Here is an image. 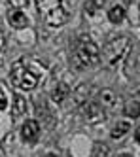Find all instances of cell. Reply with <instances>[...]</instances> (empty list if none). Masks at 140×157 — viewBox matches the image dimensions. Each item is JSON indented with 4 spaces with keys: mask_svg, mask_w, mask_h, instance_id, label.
Wrapping results in <instances>:
<instances>
[{
    "mask_svg": "<svg viewBox=\"0 0 140 157\" xmlns=\"http://www.w3.org/2000/svg\"><path fill=\"white\" fill-rule=\"evenodd\" d=\"M76 0H36L42 21L49 27H63L72 12Z\"/></svg>",
    "mask_w": 140,
    "mask_h": 157,
    "instance_id": "cell-1",
    "label": "cell"
},
{
    "mask_svg": "<svg viewBox=\"0 0 140 157\" xmlns=\"http://www.w3.org/2000/svg\"><path fill=\"white\" fill-rule=\"evenodd\" d=\"M100 49L95 42H93L89 36H81L74 48V53H72V66L76 70H87V68H93L100 63Z\"/></svg>",
    "mask_w": 140,
    "mask_h": 157,
    "instance_id": "cell-2",
    "label": "cell"
},
{
    "mask_svg": "<svg viewBox=\"0 0 140 157\" xmlns=\"http://www.w3.org/2000/svg\"><path fill=\"white\" fill-rule=\"evenodd\" d=\"M133 49V38L129 36H115L112 40H108L104 44L102 51L99 53L100 55V61L104 66H108V68H115L127 55L129 51Z\"/></svg>",
    "mask_w": 140,
    "mask_h": 157,
    "instance_id": "cell-3",
    "label": "cell"
},
{
    "mask_svg": "<svg viewBox=\"0 0 140 157\" xmlns=\"http://www.w3.org/2000/svg\"><path fill=\"white\" fill-rule=\"evenodd\" d=\"M10 78H11V83L19 89H23V91H32L38 85V80H40V76L34 70H30L25 61H17L11 66Z\"/></svg>",
    "mask_w": 140,
    "mask_h": 157,
    "instance_id": "cell-4",
    "label": "cell"
},
{
    "mask_svg": "<svg viewBox=\"0 0 140 157\" xmlns=\"http://www.w3.org/2000/svg\"><path fill=\"white\" fill-rule=\"evenodd\" d=\"M81 114H84V119L91 125H95V123H100L106 119L104 116V108H100L97 102H84V108H81Z\"/></svg>",
    "mask_w": 140,
    "mask_h": 157,
    "instance_id": "cell-5",
    "label": "cell"
},
{
    "mask_svg": "<svg viewBox=\"0 0 140 157\" xmlns=\"http://www.w3.org/2000/svg\"><path fill=\"white\" fill-rule=\"evenodd\" d=\"M21 136H23V140H27V142H36L38 136H40V125H38V121L29 119V121L23 123Z\"/></svg>",
    "mask_w": 140,
    "mask_h": 157,
    "instance_id": "cell-6",
    "label": "cell"
},
{
    "mask_svg": "<svg viewBox=\"0 0 140 157\" xmlns=\"http://www.w3.org/2000/svg\"><path fill=\"white\" fill-rule=\"evenodd\" d=\"M118 95H115L112 89H102L100 95H99V106L100 108H106V110H114L115 106H118Z\"/></svg>",
    "mask_w": 140,
    "mask_h": 157,
    "instance_id": "cell-7",
    "label": "cell"
},
{
    "mask_svg": "<svg viewBox=\"0 0 140 157\" xmlns=\"http://www.w3.org/2000/svg\"><path fill=\"white\" fill-rule=\"evenodd\" d=\"M8 21H10V25L14 27V29H25L29 25V19L27 15L21 12V10H15V12H10L8 15Z\"/></svg>",
    "mask_w": 140,
    "mask_h": 157,
    "instance_id": "cell-8",
    "label": "cell"
},
{
    "mask_svg": "<svg viewBox=\"0 0 140 157\" xmlns=\"http://www.w3.org/2000/svg\"><path fill=\"white\" fill-rule=\"evenodd\" d=\"M129 131H131V123H129V121H118V123L114 125L110 136H112L114 140H119V138H123Z\"/></svg>",
    "mask_w": 140,
    "mask_h": 157,
    "instance_id": "cell-9",
    "label": "cell"
},
{
    "mask_svg": "<svg viewBox=\"0 0 140 157\" xmlns=\"http://www.w3.org/2000/svg\"><path fill=\"white\" fill-rule=\"evenodd\" d=\"M68 95H70V87L66 83H57V87L53 89V93H51V100L57 102V104H61Z\"/></svg>",
    "mask_w": 140,
    "mask_h": 157,
    "instance_id": "cell-10",
    "label": "cell"
},
{
    "mask_svg": "<svg viewBox=\"0 0 140 157\" xmlns=\"http://www.w3.org/2000/svg\"><path fill=\"white\" fill-rule=\"evenodd\" d=\"M123 17H125V8L121 4H115L108 10V19L112 23H119V21H123Z\"/></svg>",
    "mask_w": 140,
    "mask_h": 157,
    "instance_id": "cell-11",
    "label": "cell"
},
{
    "mask_svg": "<svg viewBox=\"0 0 140 157\" xmlns=\"http://www.w3.org/2000/svg\"><path fill=\"white\" fill-rule=\"evenodd\" d=\"M136 70H138V55L136 53H131L129 57H127V64H125V74L133 78L136 76Z\"/></svg>",
    "mask_w": 140,
    "mask_h": 157,
    "instance_id": "cell-12",
    "label": "cell"
},
{
    "mask_svg": "<svg viewBox=\"0 0 140 157\" xmlns=\"http://www.w3.org/2000/svg\"><path fill=\"white\" fill-rule=\"evenodd\" d=\"M27 112V100L23 98L21 95H17L15 98H14V116L15 117H19V116H23Z\"/></svg>",
    "mask_w": 140,
    "mask_h": 157,
    "instance_id": "cell-13",
    "label": "cell"
},
{
    "mask_svg": "<svg viewBox=\"0 0 140 157\" xmlns=\"http://www.w3.org/2000/svg\"><path fill=\"white\" fill-rule=\"evenodd\" d=\"M125 114L129 117H138V95H134V98H131L129 102H127Z\"/></svg>",
    "mask_w": 140,
    "mask_h": 157,
    "instance_id": "cell-14",
    "label": "cell"
},
{
    "mask_svg": "<svg viewBox=\"0 0 140 157\" xmlns=\"http://www.w3.org/2000/svg\"><path fill=\"white\" fill-rule=\"evenodd\" d=\"M95 157H108V150L104 144H95Z\"/></svg>",
    "mask_w": 140,
    "mask_h": 157,
    "instance_id": "cell-15",
    "label": "cell"
},
{
    "mask_svg": "<svg viewBox=\"0 0 140 157\" xmlns=\"http://www.w3.org/2000/svg\"><path fill=\"white\" fill-rule=\"evenodd\" d=\"M10 6H14V8H23V6H27L29 4V0H8Z\"/></svg>",
    "mask_w": 140,
    "mask_h": 157,
    "instance_id": "cell-16",
    "label": "cell"
},
{
    "mask_svg": "<svg viewBox=\"0 0 140 157\" xmlns=\"http://www.w3.org/2000/svg\"><path fill=\"white\" fill-rule=\"evenodd\" d=\"M6 108H8V102L4 98H0V110H6Z\"/></svg>",
    "mask_w": 140,
    "mask_h": 157,
    "instance_id": "cell-17",
    "label": "cell"
},
{
    "mask_svg": "<svg viewBox=\"0 0 140 157\" xmlns=\"http://www.w3.org/2000/svg\"><path fill=\"white\" fill-rule=\"evenodd\" d=\"M4 48V34H2V30H0V49Z\"/></svg>",
    "mask_w": 140,
    "mask_h": 157,
    "instance_id": "cell-18",
    "label": "cell"
}]
</instances>
